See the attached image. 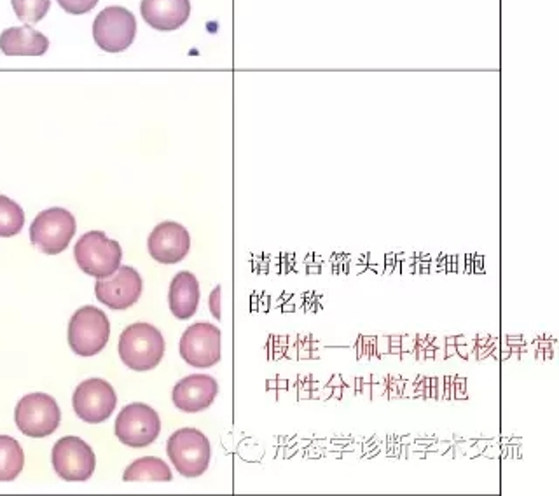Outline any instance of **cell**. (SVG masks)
<instances>
[{
	"mask_svg": "<svg viewBox=\"0 0 559 496\" xmlns=\"http://www.w3.org/2000/svg\"><path fill=\"white\" fill-rule=\"evenodd\" d=\"M76 219L65 208H48L30 226V242L48 255L62 254L76 235Z\"/></svg>",
	"mask_w": 559,
	"mask_h": 496,
	"instance_id": "cell-6",
	"label": "cell"
},
{
	"mask_svg": "<svg viewBox=\"0 0 559 496\" xmlns=\"http://www.w3.org/2000/svg\"><path fill=\"white\" fill-rule=\"evenodd\" d=\"M11 4L18 20L34 25L44 20V16L49 13L51 0H11Z\"/></svg>",
	"mask_w": 559,
	"mask_h": 496,
	"instance_id": "cell-21",
	"label": "cell"
},
{
	"mask_svg": "<svg viewBox=\"0 0 559 496\" xmlns=\"http://www.w3.org/2000/svg\"><path fill=\"white\" fill-rule=\"evenodd\" d=\"M142 290H144L142 276L132 266H119L114 275L109 278H97L95 283L98 301L116 311L132 308L142 296Z\"/></svg>",
	"mask_w": 559,
	"mask_h": 496,
	"instance_id": "cell-12",
	"label": "cell"
},
{
	"mask_svg": "<svg viewBox=\"0 0 559 496\" xmlns=\"http://www.w3.org/2000/svg\"><path fill=\"white\" fill-rule=\"evenodd\" d=\"M51 462L56 474L62 477L63 481L84 483L95 472L97 456L88 442L69 435L56 442L51 453Z\"/></svg>",
	"mask_w": 559,
	"mask_h": 496,
	"instance_id": "cell-8",
	"label": "cell"
},
{
	"mask_svg": "<svg viewBox=\"0 0 559 496\" xmlns=\"http://www.w3.org/2000/svg\"><path fill=\"white\" fill-rule=\"evenodd\" d=\"M172 470L161 458L156 456H145L139 458L126 467L123 474V481L135 483V481H158V483H168L172 481Z\"/></svg>",
	"mask_w": 559,
	"mask_h": 496,
	"instance_id": "cell-18",
	"label": "cell"
},
{
	"mask_svg": "<svg viewBox=\"0 0 559 496\" xmlns=\"http://www.w3.org/2000/svg\"><path fill=\"white\" fill-rule=\"evenodd\" d=\"M147 248L154 261L177 264L184 261L191 250V236L179 222L166 221L152 229Z\"/></svg>",
	"mask_w": 559,
	"mask_h": 496,
	"instance_id": "cell-13",
	"label": "cell"
},
{
	"mask_svg": "<svg viewBox=\"0 0 559 496\" xmlns=\"http://www.w3.org/2000/svg\"><path fill=\"white\" fill-rule=\"evenodd\" d=\"M210 310L217 320H221V287H215L210 296Z\"/></svg>",
	"mask_w": 559,
	"mask_h": 496,
	"instance_id": "cell-23",
	"label": "cell"
},
{
	"mask_svg": "<svg viewBox=\"0 0 559 496\" xmlns=\"http://www.w3.org/2000/svg\"><path fill=\"white\" fill-rule=\"evenodd\" d=\"M25 467V453L20 442L9 437L0 435V483H9L20 476Z\"/></svg>",
	"mask_w": 559,
	"mask_h": 496,
	"instance_id": "cell-19",
	"label": "cell"
},
{
	"mask_svg": "<svg viewBox=\"0 0 559 496\" xmlns=\"http://www.w3.org/2000/svg\"><path fill=\"white\" fill-rule=\"evenodd\" d=\"M72 406L81 420L98 425L111 418L118 406V395L105 379H86L74 392Z\"/></svg>",
	"mask_w": 559,
	"mask_h": 496,
	"instance_id": "cell-11",
	"label": "cell"
},
{
	"mask_svg": "<svg viewBox=\"0 0 559 496\" xmlns=\"http://www.w3.org/2000/svg\"><path fill=\"white\" fill-rule=\"evenodd\" d=\"M119 357L128 369L152 371L165 355V339L158 327L145 322L126 327L119 338Z\"/></svg>",
	"mask_w": 559,
	"mask_h": 496,
	"instance_id": "cell-1",
	"label": "cell"
},
{
	"mask_svg": "<svg viewBox=\"0 0 559 496\" xmlns=\"http://www.w3.org/2000/svg\"><path fill=\"white\" fill-rule=\"evenodd\" d=\"M77 266L86 275L109 278L118 271L123 250L116 240L107 238L104 231H90L79 238L74 247Z\"/></svg>",
	"mask_w": 559,
	"mask_h": 496,
	"instance_id": "cell-3",
	"label": "cell"
},
{
	"mask_svg": "<svg viewBox=\"0 0 559 496\" xmlns=\"http://www.w3.org/2000/svg\"><path fill=\"white\" fill-rule=\"evenodd\" d=\"M65 13L86 14L97 7L98 0H58Z\"/></svg>",
	"mask_w": 559,
	"mask_h": 496,
	"instance_id": "cell-22",
	"label": "cell"
},
{
	"mask_svg": "<svg viewBox=\"0 0 559 496\" xmlns=\"http://www.w3.org/2000/svg\"><path fill=\"white\" fill-rule=\"evenodd\" d=\"M166 453L180 476L200 477L212 460V446L207 435L196 428H180L166 442Z\"/></svg>",
	"mask_w": 559,
	"mask_h": 496,
	"instance_id": "cell-2",
	"label": "cell"
},
{
	"mask_svg": "<svg viewBox=\"0 0 559 496\" xmlns=\"http://www.w3.org/2000/svg\"><path fill=\"white\" fill-rule=\"evenodd\" d=\"M0 49L7 56H42L49 49V41L35 28L11 27L0 35Z\"/></svg>",
	"mask_w": 559,
	"mask_h": 496,
	"instance_id": "cell-17",
	"label": "cell"
},
{
	"mask_svg": "<svg viewBox=\"0 0 559 496\" xmlns=\"http://www.w3.org/2000/svg\"><path fill=\"white\" fill-rule=\"evenodd\" d=\"M168 304H170L173 317H177L179 320L194 317V313L200 306V283L193 273L180 271L173 276L170 292H168Z\"/></svg>",
	"mask_w": 559,
	"mask_h": 496,
	"instance_id": "cell-16",
	"label": "cell"
},
{
	"mask_svg": "<svg viewBox=\"0 0 559 496\" xmlns=\"http://www.w3.org/2000/svg\"><path fill=\"white\" fill-rule=\"evenodd\" d=\"M140 14L145 23L159 32L184 27L191 16L189 0H142Z\"/></svg>",
	"mask_w": 559,
	"mask_h": 496,
	"instance_id": "cell-15",
	"label": "cell"
},
{
	"mask_svg": "<svg viewBox=\"0 0 559 496\" xmlns=\"http://www.w3.org/2000/svg\"><path fill=\"white\" fill-rule=\"evenodd\" d=\"M137 35V20L126 7H105L93 23V39L105 53H123Z\"/></svg>",
	"mask_w": 559,
	"mask_h": 496,
	"instance_id": "cell-7",
	"label": "cell"
},
{
	"mask_svg": "<svg viewBox=\"0 0 559 496\" xmlns=\"http://www.w3.org/2000/svg\"><path fill=\"white\" fill-rule=\"evenodd\" d=\"M221 329L208 322L187 327L180 338V357L196 369H208L221 362Z\"/></svg>",
	"mask_w": 559,
	"mask_h": 496,
	"instance_id": "cell-10",
	"label": "cell"
},
{
	"mask_svg": "<svg viewBox=\"0 0 559 496\" xmlns=\"http://www.w3.org/2000/svg\"><path fill=\"white\" fill-rule=\"evenodd\" d=\"M14 421L21 434L32 439H44L60 427L62 411L48 393H30L14 409Z\"/></svg>",
	"mask_w": 559,
	"mask_h": 496,
	"instance_id": "cell-5",
	"label": "cell"
},
{
	"mask_svg": "<svg viewBox=\"0 0 559 496\" xmlns=\"http://www.w3.org/2000/svg\"><path fill=\"white\" fill-rule=\"evenodd\" d=\"M217 393V379L208 374H191L173 386L172 400L182 413H201L214 404Z\"/></svg>",
	"mask_w": 559,
	"mask_h": 496,
	"instance_id": "cell-14",
	"label": "cell"
},
{
	"mask_svg": "<svg viewBox=\"0 0 559 496\" xmlns=\"http://www.w3.org/2000/svg\"><path fill=\"white\" fill-rule=\"evenodd\" d=\"M111 338V322L104 311L83 306L69 322V345L79 357H93L104 350Z\"/></svg>",
	"mask_w": 559,
	"mask_h": 496,
	"instance_id": "cell-4",
	"label": "cell"
},
{
	"mask_svg": "<svg viewBox=\"0 0 559 496\" xmlns=\"http://www.w3.org/2000/svg\"><path fill=\"white\" fill-rule=\"evenodd\" d=\"M25 224V212L16 201L0 194V236L11 238L20 235Z\"/></svg>",
	"mask_w": 559,
	"mask_h": 496,
	"instance_id": "cell-20",
	"label": "cell"
},
{
	"mask_svg": "<svg viewBox=\"0 0 559 496\" xmlns=\"http://www.w3.org/2000/svg\"><path fill=\"white\" fill-rule=\"evenodd\" d=\"M119 442L130 448H145L156 441L161 432L159 414L147 404L135 402L123 407V411L116 418L114 427Z\"/></svg>",
	"mask_w": 559,
	"mask_h": 496,
	"instance_id": "cell-9",
	"label": "cell"
}]
</instances>
